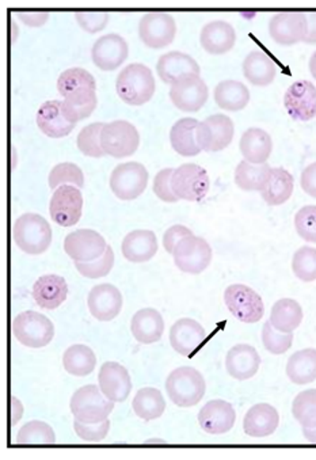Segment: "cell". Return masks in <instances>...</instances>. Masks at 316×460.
<instances>
[{"label":"cell","mask_w":316,"mask_h":460,"mask_svg":"<svg viewBox=\"0 0 316 460\" xmlns=\"http://www.w3.org/2000/svg\"><path fill=\"white\" fill-rule=\"evenodd\" d=\"M58 94L65 98V106L74 121L92 116L97 108V84L84 68H68L58 76Z\"/></svg>","instance_id":"obj_1"},{"label":"cell","mask_w":316,"mask_h":460,"mask_svg":"<svg viewBox=\"0 0 316 460\" xmlns=\"http://www.w3.org/2000/svg\"><path fill=\"white\" fill-rule=\"evenodd\" d=\"M155 89L153 71L145 64H129L117 76V94L131 106H142L150 102L155 94Z\"/></svg>","instance_id":"obj_2"},{"label":"cell","mask_w":316,"mask_h":460,"mask_svg":"<svg viewBox=\"0 0 316 460\" xmlns=\"http://www.w3.org/2000/svg\"><path fill=\"white\" fill-rule=\"evenodd\" d=\"M206 379L192 367H180L167 376V395L178 408L198 405L206 395Z\"/></svg>","instance_id":"obj_3"},{"label":"cell","mask_w":316,"mask_h":460,"mask_svg":"<svg viewBox=\"0 0 316 460\" xmlns=\"http://www.w3.org/2000/svg\"><path fill=\"white\" fill-rule=\"evenodd\" d=\"M13 238L26 254L40 255L52 243V227L41 215L23 214L15 220Z\"/></svg>","instance_id":"obj_4"},{"label":"cell","mask_w":316,"mask_h":460,"mask_svg":"<svg viewBox=\"0 0 316 460\" xmlns=\"http://www.w3.org/2000/svg\"><path fill=\"white\" fill-rule=\"evenodd\" d=\"M71 413L84 424L105 421L114 409V402L103 395L98 385H83L74 393L70 401Z\"/></svg>","instance_id":"obj_5"},{"label":"cell","mask_w":316,"mask_h":460,"mask_svg":"<svg viewBox=\"0 0 316 460\" xmlns=\"http://www.w3.org/2000/svg\"><path fill=\"white\" fill-rule=\"evenodd\" d=\"M13 334L25 347L39 349L52 342L55 326L48 316L37 311H25L13 321Z\"/></svg>","instance_id":"obj_6"},{"label":"cell","mask_w":316,"mask_h":460,"mask_svg":"<svg viewBox=\"0 0 316 460\" xmlns=\"http://www.w3.org/2000/svg\"><path fill=\"white\" fill-rule=\"evenodd\" d=\"M101 145L106 155L122 159L132 156L140 146L139 130L134 124L117 119L103 125Z\"/></svg>","instance_id":"obj_7"},{"label":"cell","mask_w":316,"mask_h":460,"mask_svg":"<svg viewBox=\"0 0 316 460\" xmlns=\"http://www.w3.org/2000/svg\"><path fill=\"white\" fill-rule=\"evenodd\" d=\"M171 185L180 200L198 203L208 194L211 180L204 167L196 164H185L174 170Z\"/></svg>","instance_id":"obj_8"},{"label":"cell","mask_w":316,"mask_h":460,"mask_svg":"<svg viewBox=\"0 0 316 460\" xmlns=\"http://www.w3.org/2000/svg\"><path fill=\"white\" fill-rule=\"evenodd\" d=\"M172 257L180 272L188 275H200L211 265L214 252H212L211 244L206 239L190 235L186 236L177 244Z\"/></svg>","instance_id":"obj_9"},{"label":"cell","mask_w":316,"mask_h":460,"mask_svg":"<svg viewBox=\"0 0 316 460\" xmlns=\"http://www.w3.org/2000/svg\"><path fill=\"white\" fill-rule=\"evenodd\" d=\"M148 185V172L139 162L121 164L111 172L110 189L122 201L136 200Z\"/></svg>","instance_id":"obj_10"},{"label":"cell","mask_w":316,"mask_h":460,"mask_svg":"<svg viewBox=\"0 0 316 460\" xmlns=\"http://www.w3.org/2000/svg\"><path fill=\"white\" fill-rule=\"evenodd\" d=\"M224 303L230 313L243 323H257L264 318V300L244 284L228 287L224 292Z\"/></svg>","instance_id":"obj_11"},{"label":"cell","mask_w":316,"mask_h":460,"mask_svg":"<svg viewBox=\"0 0 316 460\" xmlns=\"http://www.w3.org/2000/svg\"><path fill=\"white\" fill-rule=\"evenodd\" d=\"M83 212V196L81 189L74 185H63L56 189L49 203V214L53 222L61 227H73L81 220Z\"/></svg>","instance_id":"obj_12"},{"label":"cell","mask_w":316,"mask_h":460,"mask_svg":"<svg viewBox=\"0 0 316 460\" xmlns=\"http://www.w3.org/2000/svg\"><path fill=\"white\" fill-rule=\"evenodd\" d=\"M235 125L225 114H214L200 121L198 129V142L206 153H219L233 143Z\"/></svg>","instance_id":"obj_13"},{"label":"cell","mask_w":316,"mask_h":460,"mask_svg":"<svg viewBox=\"0 0 316 460\" xmlns=\"http://www.w3.org/2000/svg\"><path fill=\"white\" fill-rule=\"evenodd\" d=\"M175 34H177V23L167 13H148L140 20V40L151 49L169 47L174 41Z\"/></svg>","instance_id":"obj_14"},{"label":"cell","mask_w":316,"mask_h":460,"mask_svg":"<svg viewBox=\"0 0 316 460\" xmlns=\"http://www.w3.org/2000/svg\"><path fill=\"white\" fill-rule=\"evenodd\" d=\"M307 33L308 22L305 13H278L269 21V36L281 47H292L299 42H304Z\"/></svg>","instance_id":"obj_15"},{"label":"cell","mask_w":316,"mask_h":460,"mask_svg":"<svg viewBox=\"0 0 316 460\" xmlns=\"http://www.w3.org/2000/svg\"><path fill=\"white\" fill-rule=\"evenodd\" d=\"M78 122L74 121L63 101H48L37 111V125L45 137L52 139L68 137Z\"/></svg>","instance_id":"obj_16"},{"label":"cell","mask_w":316,"mask_h":460,"mask_svg":"<svg viewBox=\"0 0 316 460\" xmlns=\"http://www.w3.org/2000/svg\"><path fill=\"white\" fill-rule=\"evenodd\" d=\"M209 90L200 75L188 76L172 84L170 100L172 105L186 113H196L204 108L208 101Z\"/></svg>","instance_id":"obj_17"},{"label":"cell","mask_w":316,"mask_h":460,"mask_svg":"<svg viewBox=\"0 0 316 460\" xmlns=\"http://www.w3.org/2000/svg\"><path fill=\"white\" fill-rule=\"evenodd\" d=\"M284 106L294 121L307 122L316 117V87L310 81H296L284 95Z\"/></svg>","instance_id":"obj_18"},{"label":"cell","mask_w":316,"mask_h":460,"mask_svg":"<svg viewBox=\"0 0 316 460\" xmlns=\"http://www.w3.org/2000/svg\"><path fill=\"white\" fill-rule=\"evenodd\" d=\"M129 56V45L124 37L110 33L100 37L92 48V63L101 71H114L121 67Z\"/></svg>","instance_id":"obj_19"},{"label":"cell","mask_w":316,"mask_h":460,"mask_svg":"<svg viewBox=\"0 0 316 460\" xmlns=\"http://www.w3.org/2000/svg\"><path fill=\"white\" fill-rule=\"evenodd\" d=\"M108 249L105 238L94 230H78L65 239V252L75 262L97 260Z\"/></svg>","instance_id":"obj_20"},{"label":"cell","mask_w":316,"mask_h":460,"mask_svg":"<svg viewBox=\"0 0 316 460\" xmlns=\"http://www.w3.org/2000/svg\"><path fill=\"white\" fill-rule=\"evenodd\" d=\"M98 383L103 395L114 403L127 401L134 385L128 369L116 361H106L102 364L98 375Z\"/></svg>","instance_id":"obj_21"},{"label":"cell","mask_w":316,"mask_h":460,"mask_svg":"<svg viewBox=\"0 0 316 460\" xmlns=\"http://www.w3.org/2000/svg\"><path fill=\"white\" fill-rule=\"evenodd\" d=\"M170 345L178 355L190 358L204 344L206 333L204 327L192 318H182L170 329Z\"/></svg>","instance_id":"obj_22"},{"label":"cell","mask_w":316,"mask_h":460,"mask_svg":"<svg viewBox=\"0 0 316 460\" xmlns=\"http://www.w3.org/2000/svg\"><path fill=\"white\" fill-rule=\"evenodd\" d=\"M156 73L162 82L172 86L188 76L200 75L201 68L192 56L174 50V52L164 53L159 58L156 63Z\"/></svg>","instance_id":"obj_23"},{"label":"cell","mask_w":316,"mask_h":460,"mask_svg":"<svg viewBox=\"0 0 316 460\" xmlns=\"http://www.w3.org/2000/svg\"><path fill=\"white\" fill-rule=\"evenodd\" d=\"M87 305L97 321H113L122 310L121 292L111 284H100L90 291Z\"/></svg>","instance_id":"obj_24"},{"label":"cell","mask_w":316,"mask_h":460,"mask_svg":"<svg viewBox=\"0 0 316 460\" xmlns=\"http://www.w3.org/2000/svg\"><path fill=\"white\" fill-rule=\"evenodd\" d=\"M235 421V409L227 401H209L198 413L200 427L209 435H224L230 432Z\"/></svg>","instance_id":"obj_25"},{"label":"cell","mask_w":316,"mask_h":460,"mask_svg":"<svg viewBox=\"0 0 316 460\" xmlns=\"http://www.w3.org/2000/svg\"><path fill=\"white\" fill-rule=\"evenodd\" d=\"M259 367H261V356L251 345H235L225 356V369L228 375L241 382L256 376Z\"/></svg>","instance_id":"obj_26"},{"label":"cell","mask_w":316,"mask_h":460,"mask_svg":"<svg viewBox=\"0 0 316 460\" xmlns=\"http://www.w3.org/2000/svg\"><path fill=\"white\" fill-rule=\"evenodd\" d=\"M280 425L277 409L269 403H259L247 411L243 420V430L247 436L264 438L273 435Z\"/></svg>","instance_id":"obj_27"},{"label":"cell","mask_w":316,"mask_h":460,"mask_svg":"<svg viewBox=\"0 0 316 460\" xmlns=\"http://www.w3.org/2000/svg\"><path fill=\"white\" fill-rule=\"evenodd\" d=\"M122 255L132 264H143L153 260L158 252V239L150 230H135L125 235L121 244Z\"/></svg>","instance_id":"obj_28"},{"label":"cell","mask_w":316,"mask_h":460,"mask_svg":"<svg viewBox=\"0 0 316 460\" xmlns=\"http://www.w3.org/2000/svg\"><path fill=\"white\" fill-rule=\"evenodd\" d=\"M236 42V31L231 23L217 20L204 25L200 33V44L211 55L230 52Z\"/></svg>","instance_id":"obj_29"},{"label":"cell","mask_w":316,"mask_h":460,"mask_svg":"<svg viewBox=\"0 0 316 460\" xmlns=\"http://www.w3.org/2000/svg\"><path fill=\"white\" fill-rule=\"evenodd\" d=\"M31 294L40 307L44 310H56L67 300V281L57 275L42 276L34 283Z\"/></svg>","instance_id":"obj_30"},{"label":"cell","mask_w":316,"mask_h":460,"mask_svg":"<svg viewBox=\"0 0 316 460\" xmlns=\"http://www.w3.org/2000/svg\"><path fill=\"white\" fill-rule=\"evenodd\" d=\"M131 331L135 340L140 344H155L163 337V316L155 308H143L132 318Z\"/></svg>","instance_id":"obj_31"},{"label":"cell","mask_w":316,"mask_h":460,"mask_svg":"<svg viewBox=\"0 0 316 460\" xmlns=\"http://www.w3.org/2000/svg\"><path fill=\"white\" fill-rule=\"evenodd\" d=\"M244 78L254 86L265 87L273 84L277 75V66L262 50H252L241 64Z\"/></svg>","instance_id":"obj_32"},{"label":"cell","mask_w":316,"mask_h":460,"mask_svg":"<svg viewBox=\"0 0 316 460\" xmlns=\"http://www.w3.org/2000/svg\"><path fill=\"white\" fill-rule=\"evenodd\" d=\"M239 148L244 161L254 164H267L272 155V137L261 128H250L241 135Z\"/></svg>","instance_id":"obj_33"},{"label":"cell","mask_w":316,"mask_h":460,"mask_svg":"<svg viewBox=\"0 0 316 460\" xmlns=\"http://www.w3.org/2000/svg\"><path fill=\"white\" fill-rule=\"evenodd\" d=\"M198 119L185 117L172 125L170 130V143L175 153L189 158L198 155L203 151L198 142Z\"/></svg>","instance_id":"obj_34"},{"label":"cell","mask_w":316,"mask_h":460,"mask_svg":"<svg viewBox=\"0 0 316 460\" xmlns=\"http://www.w3.org/2000/svg\"><path fill=\"white\" fill-rule=\"evenodd\" d=\"M294 189V180L291 172L283 167H275L270 172L269 181L261 191V196L268 206H283L291 199Z\"/></svg>","instance_id":"obj_35"},{"label":"cell","mask_w":316,"mask_h":460,"mask_svg":"<svg viewBox=\"0 0 316 460\" xmlns=\"http://www.w3.org/2000/svg\"><path fill=\"white\" fill-rule=\"evenodd\" d=\"M215 102L225 111H243L250 102V90L246 84L233 79L222 81L215 87Z\"/></svg>","instance_id":"obj_36"},{"label":"cell","mask_w":316,"mask_h":460,"mask_svg":"<svg viewBox=\"0 0 316 460\" xmlns=\"http://www.w3.org/2000/svg\"><path fill=\"white\" fill-rule=\"evenodd\" d=\"M303 308L296 300L280 299L273 305L269 322L281 333H294L303 322Z\"/></svg>","instance_id":"obj_37"},{"label":"cell","mask_w":316,"mask_h":460,"mask_svg":"<svg viewBox=\"0 0 316 460\" xmlns=\"http://www.w3.org/2000/svg\"><path fill=\"white\" fill-rule=\"evenodd\" d=\"M286 376L297 385H310L316 380V349L307 348L289 358Z\"/></svg>","instance_id":"obj_38"},{"label":"cell","mask_w":316,"mask_h":460,"mask_svg":"<svg viewBox=\"0 0 316 460\" xmlns=\"http://www.w3.org/2000/svg\"><path fill=\"white\" fill-rule=\"evenodd\" d=\"M272 167L268 164H254L241 161L235 169L236 186L244 191H262L269 181Z\"/></svg>","instance_id":"obj_39"},{"label":"cell","mask_w":316,"mask_h":460,"mask_svg":"<svg viewBox=\"0 0 316 460\" xmlns=\"http://www.w3.org/2000/svg\"><path fill=\"white\" fill-rule=\"evenodd\" d=\"M132 406L139 419L153 421L163 416L166 411V401L158 388L145 387L137 391Z\"/></svg>","instance_id":"obj_40"},{"label":"cell","mask_w":316,"mask_h":460,"mask_svg":"<svg viewBox=\"0 0 316 460\" xmlns=\"http://www.w3.org/2000/svg\"><path fill=\"white\" fill-rule=\"evenodd\" d=\"M97 366V356L92 348L76 344L68 348L63 355V367L74 376H89Z\"/></svg>","instance_id":"obj_41"},{"label":"cell","mask_w":316,"mask_h":460,"mask_svg":"<svg viewBox=\"0 0 316 460\" xmlns=\"http://www.w3.org/2000/svg\"><path fill=\"white\" fill-rule=\"evenodd\" d=\"M292 414L303 428H316V388L297 394L292 403Z\"/></svg>","instance_id":"obj_42"},{"label":"cell","mask_w":316,"mask_h":460,"mask_svg":"<svg viewBox=\"0 0 316 460\" xmlns=\"http://www.w3.org/2000/svg\"><path fill=\"white\" fill-rule=\"evenodd\" d=\"M103 122H94L87 125L81 130L76 139L79 151L90 158H103L106 155L101 145V134H102Z\"/></svg>","instance_id":"obj_43"},{"label":"cell","mask_w":316,"mask_h":460,"mask_svg":"<svg viewBox=\"0 0 316 460\" xmlns=\"http://www.w3.org/2000/svg\"><path fill=\"white\" fill-rule=\"evenodd\" d=\"M292 270L299 280L312 283L316 280V249L303 246L297 250L292 258Z\"/></svg>","instance_id":"obj_44"},{"label":"cell","mask_w":316,"mask_h":460,"mask_svg":"<svg viewBox=\"0 0 316 460\" xmlns=\"http://www.w3.org/2000/svg\"><path fill=\"white\" fill-rule=\"evenodd\" d=\"M50 189H57L63 185H74L76 188H83L84 175L81 167L76 166L75 164L65 162V164H58L57 166L53 167L52 172H49Z\"/></svg>","instance_id":"obj_45"},{"label":"cell","mask_w":316,"mask_h":460,"mask_svg":"<svg viewBox=\"0 0 316 460\" xmlns=\"http://www.w3.org/2000/svg\"><path fill=\"white\" fill-rule=\"evenodd\" d=\"M18 444H55L56 433L52 427L42 421H31L21 428Z\"/></svg>","instance_id":"obj_46"},{"label":"cell","mask_w":316,"mask_h":460,"mask_svg":"<svg viewBox=\"0 0 316 460\" xmlns=\"http://www.w3.org/2000/svg\"><path fill=\"white\" fill-rule=\"evenodd\" d=\"M262 342L265 349L272 355H284L294 344V333H281L268 321L262 327Z\"/></svg>","instance_id":"obj_47"},{"label":"cell","mask_w":316,"mask_h":460,"mask_svg":"<svg viewBox=\"0 0 316 460\" xmlns=\"http://www.w3.org/2000/svg\"><path fill=\"white\" fill-rule=\"evenodd\" d=\"M114 267V252L111 246L106 249V252L97 260L90 262H75V268L83 278L101 279L105 278L110 273Z\"/></svg>","instance_id":"obj_48"},{"label":"cell","mask_w":316,"mask_h":460,"mask_svg":"<svg viewBox=\"0 0 316 460\" xmlns=\"http://www.w3.org/2000/svg\"><path fill=\"white\" fill-rule=\"evenodd\" d=\"M294 228L300 238L316 243V206H305L297 211Z\"/></svg>","instance_id":"obj_49"},{"label":"cell","mask_w":316,"mask_h":460,"mask_svg":"<svg viewBox=\"0 0 316 460\" xmlns=\"http://www.w3.org/2000/svg\"><path fill=\"white\" fill-rule=\"evenodd\" d=\"M109 13L95 12V10H79L75 13L76 22L87 33L95 34L102 31L108 26Z\"/></svg>","instance_id":"obj_50"},{"label":"cell","mask_w":316,"mask_h":460,"mask_svg":"<svg viewBox=\"0 0 316 460\" xmlns=\"http://www.w3.org/2000/svg\"><path fill=\"white\" fill-rule=\"evenodd\" d=\"M74 429H75L78 438H81L86 443H101L109 435L110 421L108 419L105 421L97 422V424H84V422L75 420L74 421Z\"/></svg>","instance_id":"obj_51"},{"label":"cell","mask_w":316,"mask_h":460,"mask_svg":"<svg viewBox=\"0 0 316 460\" xmlns=\"http://www.w3.org/2000/svg\"><path fill=\"white\" fill-rule=\"evenodd\" d=\"M174 174V169H163L154 178V193L156 194L159 200L164 203H177L180 201L172 190L171 180Z\"/></svg>","instance_id":"obj_52"},{"label":"cell","mask_w":316,"mask_h":460,"mask_svg":"<svg viewBox=\"0 0 316 460\" xmlns=\"http://www.w3.org/2000/svg\"><path fill=\"white\" fill-rule=\"evenodd\" d=\"M190 235H193L190 228L180 225L172 226V227H170L169 230L164 233L163 247L166 249L167 252L172 254V252H174L175 247H177V244L180 243L182 239H185L186 236Z\"/></svg>","instance_id":"obj_53"},{"label":"cell","mask_w":316,"mask_h":460,"mask_svg":"<svg viewBox=\"0 0 316 460\" xmlns=\"http://www.w3.org/2000/svg\"><path fill=\"white\" fill-rule=\"evenodd\" d=\"M300 186H302L304 193H307L312 199H316V162L303 170L302 177H300Z\"/></svg>","instance_id":"obj_54"},{"label":"cell","mask_w":316,"mask_h":460,"mask_svg":"<svg viewBox=\"0 0 316 460\" xmlns=\"http://www.w3.org/2000/svg\"><path fill=\"white\" fill-rule=\"evenodd\" d=\"M17 15L29 28H41L49 20V13L48 12H25V10H20Z\"/></svg>","instance_id":"obj_55"},{"label":"cell","mask_w":316,"mask_h":460,"mask_svg":"<svg viewBox=\"0 0 316 460\" xmlns=\"http://www.w3.org/2000/svg\"><path fill=\"white\" fill-rule=\"evenodd\" d=\"M308 22V33L305 37V44L316 45V12L305 14Z\"/></svg>","instance_id":"obj_56"},{"label":"cell","mask_w":316,"mask_h":460,"mask_svg":"<svg viewBox=\"0 0 316 460\" xmlns=\"http://www.w3.org/2000/svg\"><path fill=\"white\" fill-rule=\"evenodd\" d=\"M12 424L13 427H15V425L20 422V420L22 419L23 416V406L22 402H21L18 398L13 397L12 398Z\"/></svg>","instance_id":"obj_57"},{"label":"cell","mask_w":316,"mask_h":460,"mask_svg":"<svg viewBox=\"0 0 316 460\" xmlns=\"http://www.w3.org/2000/svg\"><path fill=\"white\" fill-rule=\"evenodd\" d=\"M303 436H304L308 443L316 444V428H312V429L303 428Z\"/></svg>","instance_id":"obj_58"},{"label":"cell","mask_w":316,"mask_h":460,"mask_svg":"<svg viewBox=\"0 0 316 460\" xmlns=\"http://www.w3.org/2000/svg\"><path fill=\"white\" fill-rule=\"evenodd\" d=\"M308 68H310L311 75L316 81V50L311 55L310 61H308Z\"/></svg>","instance_id":"obj_59"}]
</instances>
